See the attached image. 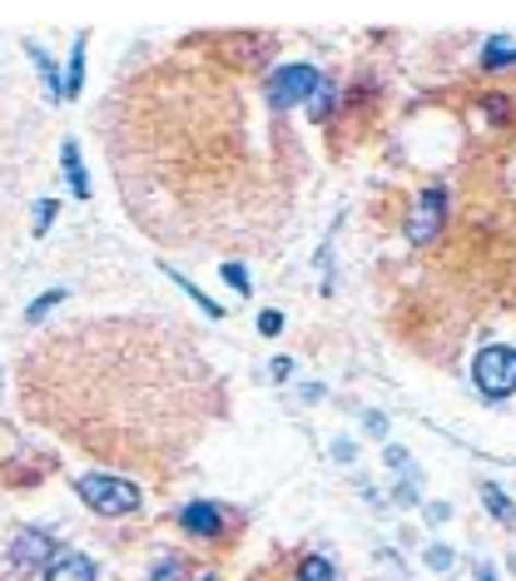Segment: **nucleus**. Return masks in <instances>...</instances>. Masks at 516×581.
I'll return each instance as SVG.
<instances>
[{"label": "nucleus", "instance_id": "f257e3e1", "mask_svg": "<svg viewBox=\"0 0 516 581\" xmlns=\"http://www.w3.org/2000/svg\"><path fill=\"white\" fill-rule=\"evenodd\" d=\"M219 377L179 334L140 318L80 323L21 363L25 412L109 463L169 467L204 438Z\"/></svg>", "mask_w": 516, "mask_h": 581}, {"label": "nucleus", "instance_id": "f03ea898", "mask_svg": "<svg viewBox=\"0 0 516 581\" xmlns=\"http://www.w3.org/2000/svg\"><path fill=\"white\" fill-rule=\"evenodd\" d=\"M70 487H75V492L90 502V512H99V516H129V512H140V487L129 483V477L80 473Z\"/></svg>", "mask_w": 516, "mask_h": 581}, {"label": "nucleus", "instance_id": "7ed1b4c3", "mask_svg": "<svg viewBox=\"0 0 516 581\" xmlns=\"http://www.w3.org/2000/svg\"><path fill=\"white\" fill-rule=\"evenodd\" d=\"M472 383L486 403L512 398L516 393V348H506V344L482 348V353L472 358Z\"/></svg>", "mask_w": 516, "mask_h": 581}, {"label": "nucleus", "instance_id": "20e7f679", "mask_svg": "<svg viewBox=\"0 0 516 581\" xmlns=\"http://www.w3.org/2000/svg\"><path fill=\"white\" fill-rule=\"evenodd\" d=\"M55 542L45 537V532H35V527H25V532H15V542H11V557H5V571H11L15 581H25V577H45V567L55 561Z\"/></svg>", "mask_w": 516, "mask_h": 581}, {"label": "nucleus", "instance_id": "39448f33", "mask_svg": "<svg viewBox=\"0 0 516 581\" xmlns=\"http://www.w3.org/2000/svg\"><path fill=\"white\" fill-rule=\"evenodd\" d=\"M318 85H322V75L313 65H283V70H273V80H269V109L283 115V109H293L298 100H308Z\"/></svg>", "mask_w": 516, "mask_h": 581}, {"label": "nucleus", "instance_id": "423d86ee", "mask_svg": "<svg viewBox=\"0 0 516 581\" xmlns=\"http://www.w3.org/2000/svg\"><path fill=\"white\" fill-rule=\"evenodd\" d=\"M442 224H447V189H422L418 194V209H412V244H432V239L442 234Z\"/></svg>", "mask_w": 516, "mask_h": 581}, {"label": "nucleus", "instance_id": "0eeeda50", "mask_svg": "<svg viewBox=\"0 0 516 581\" xmlns=\"http://www.w3.org/2000/svg\"><path fill=\"white\" fill-rule=\"evenodd\" d=\"M179 527L189 532V537H204V542H219L228 527V512L219 502H189L179 512Z\"/></svg>", "mask_w": 516, "mask_h": 581}, {"label": "nucleus", "instance_id": "6e6552de", "mask_svg": "<svg viewBox=\"0 0 516 581\" xmlns=\"http://www.w3.org/2000/svg\"><path fill=\"white\" fill-rule=\"evenodd\" d=\"M40 581H95V561H90L85 551L60 547V551H55V561L45 567Z\"/></svg>", "mask_w": 516, "mask_h": 581}, {"label": "nucleus", "instance_id": "1a4fd4ad", "mask_svg": "<svg viewBox=\"0 0 516 581\" xmlns=\"http://www.w3.org/2000/svg\"><path fill=\"white\" fill-rule=\"evenodd\" d=\"M25 55L35 60V70H40V80H45V90H50V100L60 105V100H64V80H60V70H55V60H50V55H45L35 40H25Z\"/></svg>", "mask_w": 516, "mask_h": 581}, {"label": "nucleus", "instance_id": "9d476101", "mask_svg": "<svg viewBox=\"0 0 516 581\" xmlns=\"http://www.w3.org/2000/svg\"><path fill=\"white\" fill-rule=\"evenodd\" d=\"M60 164H64V179H70V189L85 199V194H90V174H85V164H80V144L75 140L60 144Z\"/></svg>", "mask_w": 516, "mask_h": 581}, {"label": "nucleus", "instance_id": "9b49d317", "mask_svg": "<svg viewBox=\"0 0 516 581\" xmlns=\"http://www.w3.org/2000/svg\"><path fill=\"white\" fill-rule=\"evenodd\" d=\"M502 65H516V45H506L502 35H492V40L482 45V75H496Z\"/></svg>", "mask_w": 516, "mask_h": 581}, {"label": "nucleus", "instance_id": "f8f14e48", "mask_svg": "<svg viewBox=\"0 0 516 581\" xmlns=\"http://www.w3.org/2000/svg\"><path fill=\"white\" fill-rule=\"evenodd\" d=\"M482 502L492 507V516L502 522V527H516V502H512V497H506L496 483H482Z\"/></svg>", "mask_w": 516, "mask_h": 581}, {"label": "nucleus", "instance_id": "ddd939ff", "mask_svg": "<svg viewBox=\"0 0 516 581\" xmlns=\"http://www.w3.org/2000/svg\"><path fill=\"white\" fill-rule=\"evenodd\" d=\"M80 85H85V35H80L75 50H70V70H64V100H75Z\"/></svg>", "mask_w": 516, "mask_h": 581}, {"label": "nucleus", "instance_id": "4468645a", "mask_svg": "<svg viewBox=\"0 0 516 581\" xmlns=\"http://www.w3.org/2000/svg\"><path fill=\"white\" fill-rule=\"evenodd\" d=\"M298 581H333V561L328 557H303Z\"/></svg>", "mask_w": 516, "mask_h": 581}, {"label": "nucleus", "instance_id": "2eb2a0df", "mask_svg": "<svg viewBox=\"0 0 516 581\" xmlns=\"http://www.w3.org/2000/svg\"><path fill=\"white\" fill-rule=\"evenodd\" d=\"M169 279H174V283H179V289H184V293H189V299H194V303H199V309H204V313H209V318H214V323H219V318H224V309H219V303H214V299H204V293L194 289V283H189V279H184V274H169Z\"/></svg>", "mask_w": 516, "mask_h": 581}, {"label": "nucleus", "instance_id": "dca6fc26", "mask_svg": "<svg viewBox=\"0 0 516 581\" xmlns=\"http://www.w3.org/2000/svg\"><path fill=\"white\" fill-rule=\"evenodd\" d=\"M308 109H313V119H328V115H333V85H328V80H322V85L308 95Z\"/></svg>", "mask_w": 516, "mask_h": 581}, {"label": "nucleus", "instance_id": "f3484780", "mask_svg": "<svg viewBox=\"0 0 516 581\" xmlns=\"http://www.w3.org/2000/svg\"><path fill=\"white\" fill-rule=\"evenodd\" d=\"M64 299H70V293H64V289H50V293H40V299H35L31 309H25V318H31V323H40L45 313H50L55 303H64Z\"/></svg>", "mask_w": 516, "mask_h": 581}, {"label": "nucleus", "instance_id": "a211bd4d", "mask_svg": "<svg viewBox=\"0 0 516 581\" xmlns=\"http://www.w3.org/2000/svg\"><path fill=\"white\" fill-rule=\"evenodd\" d=\"M427 567L432 571H447L452 567V547H442V542H437V547H427Z\"/></svg>", "mask_w": 516, "mask_h": 581}, {"label": "nucleus", "instance_id": "6ab92c4d", "mask_svg": "<svg viewBox=\"0 0 516 581\" xmlns=\"http://www.w3.org/2000/svg\"><path fill=\"white\" fill-rule=\"evenodd\" d=\"M50 219H55V199H40V205H35V234H45Z\"/></svg>", "mask_w": 516, "mask_h": 581}, {"label": "nucleus", "instance_id": "aec40b11", "mask_svg": "<svg viewBox=\"0 0 516 581\" xmlns=\"http://www.w3.org/2000/svg\"><path fill=\"white\" fill-rule=\"evenodd\" d=\"M224 283H228V289H238V293H248V274L238 269V264H224Z\"/></svg>", "mask_w": 516, "mask_h": 581}, {"label": "nucleus", "instance_id": "412c9836", "mask_svg": "<svg viewBox=\"0 0 516 581\" xmlns=\"http://www.w3.org/2000/svg\"><path fill=\"white\" fill-rule=\"evenodd\" d=\"M279 328H283V313H263V318H258V334H263V338H273V334H279Z\"/></svg>", "mask_w": 516, "mask_h": 581}, {"label": "nucleus", "instance_id": "4be33fe9", "mask_svg": "<svg viewBox=\"0 0 516 581\" xmlns=\"http://www.w3.org/2000/svg\"><path fill=\"white\" fill-rule=\"evenodd\" d=\"M482 581H496V571H492V567H482Z\"/></svg>", "mask_w": 516, "mask_h": 581}, {"label": "nucleus", "instance_id": "5701e85b", "mask_svg": "<svg viewBox=\"0 0 516 581\" xmlns=\"http://www.w3.org/2000/svg\"><path fill=\"white\" fill-rule=\"evenodd\" d=\"M5 473H11V467H5V463H0V483H11V477H5Z\"/></svg>", "mask_w": 516, "mask_h": 581}, {"label": "nucleus", "instance_id": "b1692460", "mask_svg": "<svg viewBox=\"0 0 516 581\" xmlns=\"http://www.w3.org/2000/svg\"><path fill=\"white\" fill-rule=\"evenodd\" d=\"M0 581H15V577H11V571H5V577H0Z\"/></svg>", "mask_w": 516, "mask_h": 581}]
</instances>
